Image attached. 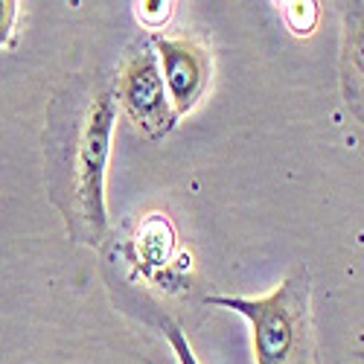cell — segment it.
I'll return each instance as SVG.
<instances>
[{"label":"cell","mask_w":364,"mask_h":364,"mask_svg":"<svg viewBox=\"0 0 364 364\" xmlns=\"http://www.w3.org/2000/svg\"><path fill=\"white\" fill-rule=\"evenodd\" d=\"M117 123L114 87H97L85 102L70 146V213L73 233L82 242H102L108 228L105 210V169Z\"/></svg>","instance_id":"6da1fadb"},{"label":"cell","mask_w":364,"mask_h":364,"mask_svg":"<svg viewBox=\"0 0 364 364\" xmlns=\"http://www.w3.org/2000/svg\"><path fill=\"white\" fill-rule=\"evenodd\" d=\"M207 306H222L251 323L254 364H297L309 347V274L297 268L271 294H213Z\"/></svg>","instance_id":"7a4b0ae2"},{"label":"cell","mask_w":364,"mask_h":364,"mask_svg":"<svg viewBox=\"0 0 364 364\" xmlns=\"http://www.w3.org/2000/svg\"><path fill=\"white\" fill-rule=\"evenodd\" d=\"M114 94H117V105L129 114V119L149 140H161L175 129L178 117L166 97L158 55L151 50V44L140 47L126 58L123 70L117 76Z\"/></svg>","instance_id":"3957f363"},{"label":"cell","mask_w":364,"mask_h":364,"mask_svg":"<svg viewBox=\"0 0 364 364\" xmlns=\"http://www.w3.org/2000/svg\"><path fill=\"white\" fill-rule=\"evenodd\" d=\"M149 44L158 55L172 111L184 119L210 87V53L193 38H172L164 33H151Z\"/></svg>","instance_id":"277c9868"},{"label":"cell","mask_w":364,"mask_h":364,"mask_svg":"<svg viewBox=\"0 0 364 364\" xmlns=\"http://www.w3.org/2000/svg\"><path fill=\"white\" fill-rule=\"evenodd\" d=\"M134 245H137V257L146 268H151V271L166 268L172 259V251H175V230H172L169 219L161 213H151L137 228Z\"/></svg>","instance_id":"5b68a950"},{"label":"cell","mask_w":364,"mask_h":364,"mask_svg":"<svg viewBox=\"0 0 364 364\" xmlns=\"http://www.w3.org/2000/svg\"><path fill=\"white\" fill-rule=\"evenodd\" d=\"M344 58L353 79L364 82V4H355L347 12V29H344Z\"/></svg>","instance_id":"8992f818"},{"label":"cell","mask_w":364,"mask_h":364,"mask_svg":"<svg viewBox=\"0 0 364 364\" xmlns=\"http://www.w3.org/2000/svg\"><path fill=\"white\" fill-rule=\"evenodd\" d=\"M283 21L294 36L306 38L315 33V26L321 21V6L315 0H291V4H283Z\"/></svg>","instance_id":"52a82bcc"},{"label":"cell","mask_w":364,"mask_h":364,"mask_svg":"<svg viewBox=\"0 0 364 364\" xmlns=\"http://www.w3.org/2000/svg\"><path fill=\"white\" fill-rule=\"evenodd\" d=\"M134 15H137V21L143 23V26H149V29H164V23L172 18V4L169 0H149V4H137L134 6Z\"/></svg>","instance_id":"ba28073f"},{"label":"cell","mask_w":364,"mask_h":364,"mask_svg":"<svg viewBox=\"0 0 364 364\" xmlns=\"http://www.w3.org/2000/svg\"><path fill=\"white\" fill-rule=\"evenodd\" d=\"M164 336H166V341H169V347H172V353H175L178 364H201V361L196 358V353H193V347H190L187 336H184V329H181L178 323L164 321Z\"/></svg>","instance_id":"9c48e42d"},{"label":"cell","mask_w":364,"mask_h":364,"mask_svg":"<svg viewBox=\"0 0 364 364\" xmlns=\"http://www.w3.org/2000/svg\"><path fill=\"white\" fill-rule=\"evenodd\" d=\"M18 0H0V50L15 47V18H18Z\"/></svg>","instance_id":"30bf717a"}]
</instances>
